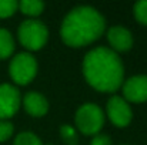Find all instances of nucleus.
<instances>
[{
  "label": "nucleus",
  "instance_id": "f257e3e1",
  "mask_svg": "<svg viewBox=\"0 0 147 145\" xmlns=\"http://www.w3.org/2000/svg\"><path fill=\"white\" fill-rule=\"evenodd\" d=\"M83 76L94 90L101 93L117 91L124 80V67L111 48L96 47L90 50L83 60Z\"/></svg>",
  "mask_w": 147,
  "mask_h": 145
},
{
  "label": "nucleus",
  "instance_id": "f03ea898",
  "mask_svg": "<svg viewBox=\"0 0 147 145\" xmlns=\"http://www.w3.org/2000/svg\"><path fill=\"white\" fill-rule=\"evenodd\" d=\"M104 17L92 6H77L63 19L60 37L69 47H84L104 33Z\"/></svg>",
  "mask_w": 147,
  "mask_h": 145
},
{
  "label": "nucleus",
  "instance_id": "7ed1b4c3",
  "mask_svg": "<svg viewBox=\"0 0 147 145\" xmlns=\"http://www.w3.org/2000/svg\"><path fill=\"white\" fill-rule=\"evenodd\" d=\"M17 37L24 48L30 51H37L46 46L49 39V30L45 23L34 19H29L19 26Z\"/></svg>",
  "mask_w": 147,
  "mask_h": 145
},
{
  "label": "nucleus",
  "instance_id": "20e7f679",
  "mask_svg": "<svg viewBox=\"0 0 147 145\" xmlns=\"http://www.w3.org/2000/svg\"><path fill=\"white\" fill-rule=\"evenodd\" d=\"M74 121H76L77 130L82 134L97 135L104 125V114L98 105L86 102L77 110Z\"/></svg>",
  "mask_w": 147,
  "mask_h": 145
},
{
  "label": "nucleus",
  "instance_id": "39448f33",
  "mask_svg": "<svg viewBox=\"0 0 147 145\" xmlns=\"http://www.w3.org/2000/svg\"><path fill=\"white\" fill-rule=\"evenodd\" d=\"M11 80L19 86H27L37 74V61L30 53H17L9 65Z\"/></svg>",
  "mask_w": 147,
  "mask_h": 145
},
{
  "label": "nucleus",
  "instance_id": "423d86ee",
  "mask_svg": "<svg viewBox=\"0 0 147 145\" xmlns=\"http://www.w3.org/2000/svg\"><path fill=\"white\" fill-rule=\"evenodd\" d=\"M22 97L11 84H0V121H7L20 108Z\"/></svg>",
  "mask_w": 147,
  "mask_h": 145
},
{
  "label": "nucleus",
  "instance_id": "0eeeda50",
  "mask_svg": "<svg viewBox=\"0 0 147 145\" xmlns=\"http://www.w3.org/2000/svg\"><path fill=\"white\" fill-rule=\"evenodd\" d=\"M107 115L110 121L119 128L127 127L133 118V112L129 102L120 96H113L107 101Z\"/></svg>",
  "mask_w": 147,
  "mask_h": 145
},
{
  "label": "nucleus",
  "instance_id": "6e6552de",
  "mask_svg": "<svg viewBox=\"0 0 147 145\" xmlns=\"http://www.w3.org/2000/svg\"><path fill=\"white\" fill-rule=\"evenodd\" d=\"M123 98L127 102H146L147 101V76L139 74L127 78L123 83Z\"/></svg>",
  "mask_w": 147,
  "mask_h": 145
},
{
  "label": "nucleus",
  "instance_id": "1a4fd4ad",
  "mask_svg": "<svg viewBox=\"0 0 147 145\" xmlns=\"http://www.w3.org/2000/svg\"><path fill=\"white\" fill-rule=\"evenodd\" d=\"M107 40L111 46V50L116 51H129L133 47V36L130 30H127L123 26H114L110 27L107 31Z\"/></svg>",
  "mask_w": 147,
  "mask_h": 145
},
{
  "label": "nucleus",
  "instance_id": "9d476101",
  "mask_svg": "<svg viewBox=\"0 0 147 145\" xmlns=\"http://www.w3.org/2000/svg\"><path fill=\"white\" fill-rule=\"evenodd\" d=\"M23 107L32 117H45L49 111V101L46 97L36 91H29L23 97Z\"/></svg>",
  "mask_w": 147,
  "mask_h": 145
},
{
  "label": "nucleus",
  "instance_id": "9b49d317",
  "mask_svg": "<svg viewBox=\"0 0 147 145\" xmlns=\"http://www.w3.org/2000/svg\"><path fill=\"white\" fill-rule=\"evenodd\" d=\"M14 51V40L9 30L0 29V60L9 58Z\"/></svg>",
  "mask_w": 147,
  "mask_h": 145
},
{
  "label": "nucleus",
  "instance_id": "f8f14e48",
  "mask_svg": "<svg viewBox=\"0 0 147 145\" xmlns=\"http://www.w3.org/2000/svg\"><path fill=\"white\" fill-rule=\"evenodd\" d=\"M19 9L23 14L30 17H37L45 10V3L39 0H23L19 3Z\"/></svg>",
  "mask_w": 147,
  "mask_h": 145
},
{
  "label": "nucleus",
  "instance_id": "ddd939ff",
  "mask_svg": "<svg viewBox=\"0 0 147 145\" xmlns=\"http://www.w3.org/2000/svg\"><path fill=\"white\" fill-rule=\"evenodd\" d=\"M60 137L63 140V142L66 145H77L79 144V137L76 134V130L69 125V124H64L60 127Z\"/></svg>",
  "mask_w": 147,
  "mask_h": 145
},
{
  "label": "nucleus",
  "instance_id": "4468645a",
  "mask_svg": "<svg viewBox=\"0 0 147 145\" xmlns=\"http://www.w3.org/2000/svg\"><path fill=\"white\" fill-rule=\"evenodd\" d=\"M13 145H43V142L40 141V138L36 134H33L30 131H24V132H20L14 138Z\"/></svg>",
  "mask_w": 147,
  "mask_h": 145
},
{
  "label": "nucleus",
  "instance_id": "2eb2a0df",
  "mask_svg": "<svg viewBox=\"0 0 147 145\" xmlns=\"http://www.w3.org/2000/svg\"><path fill=\"white\" fill-rule=\"evenodd\" d=\"M19 9V3L16 0H0V19L11 17Z\"/></svg>",
  "mask_w": 147,
  "mask_h": 145
},
{
  "label": "nucleus",
  "instance_id": "dca6fc26",
  "mask_svg": "<svg viewBox=\"0 0 147 145\" xmlns=\"http://www.w3.org/2000/svg\"><path fill=\"white\" fill-rule=\"evenodd\" d=\"M134 17L140 24L147 26V0H140L134 4Z\"/></svg>",
  "mask_w": 147,
  "mask_h": 145
},
{
  "label": "nucleus",
  "instance_id": "f3484780",
  "mask_svg": "<svg viewBox=\"0 0 147 145\" xmlns=\"http://www.w3.org/2000/svg\"><path fill=\"white\" fill-rule=\"evenodd\" d=\"M14 132V127L10 121H0V142L7 141Z\"/></svg>",
  "mask_w": 147,
  "mask_h": 145
},
{
  "label": "nucleus",
  "instance_id": "a211bd4d",
  "mask_svg": "<svg viewBox=\"0 0 147 145\" xmlns=\"http://www.w3.org/2000/svg\"><path fill=\"white\" fill-rule=\"evenodd\" d=\"M90 145H111V140L104 134H97L93 137Z\"/></svg>",
  "mask_w": 147,
  "mask_h": 145
},
{
  "label": "nucleus",
  "instance_id": "6ab92c4d",
  "mask_svg": "<svg viewBox=\"0 0 147 145\" xmlns=\"http://www.w3.org/2000/svg\"><path fill=\"white\" fill-rule=\"evenodd\" d=\"M123 145H127V144H123Z\"/></svg>",
  "mask_w": 147,
  "mask_h": 145
},
{
  "label": "nucleus",
  "instance_id": "aec40b11",
  "mask_svg": "<svg viewBox=\"0 0 147 145\" xmlns=\"http://www.w3.org/2000/svg\"><path fill=\"white\" fill-rule=\"evenodd\" d=\"M47 145H51V144H47Z\"/></svg>",
  "mask_w": 147,
  "mask_h": 145
}]
</instances>
